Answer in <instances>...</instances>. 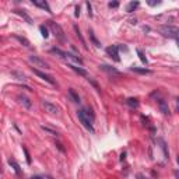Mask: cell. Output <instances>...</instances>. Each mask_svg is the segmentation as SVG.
Masks as SVG:
<instances>
[{
	"instance_id": "obj_26",
	"label": "cell",
	"mask_w": 179,
	"mask_h": 179,
	"mask_svg": "<svg viewBox=\"0 0 179 179\" xmlns=\"http://www.w3.org/2000/svg\"><path fill=\"white\" fill-rule=\"evenodd\" d=\"M42 129H43V130H46V132H49L51 134H57L56 132H53L52 129H49V127H45V126H42Z\"/></svg>"
},
{
	"instance_id": "obj_15",
	"label": "cell",
	"mask_w": 179,
	"mask_h": 179,
	"mask_svg": "<svg viewBox=\"0 0 179 179\" xmlns=\"http://www.w3.org/2000/svg\"><path fill=\"white\" fill-rule=\"evenodd\" d=\"M69 95H70V98L73 99V102H77V104L80 102V97H78V94L74 91L73 88H70V90H69Z\"/></svg>"
},
{
	"instance_id": "obj_20",
	"label": "cell",
	"mask_w": 179,
	"mask_h": 179,
	"mask_svg": "<svg viewBox=\"0 0 179 179\" xmlns=\"http://www.w3.org/2000/svg\"><path fill=\"white\" fill-rule=\"evenodd\" d=\"M16 13H17V14H20L22 18H25V21L28 22V24H32V20L28 17V16H27V14H25V13H24V10H16Z\"/></svg>"
},
{
	"instance_id": "obj_17",
	"label": "cell",
	"mask_w": 179,
	"mask_h": 179,
	"mask_svg": "<svg viewBox=\"0 0 179 179\" xmlns=\"http://www.w3.org/2000/svg\"><path fill=\"white\" fill-rule=\"evenodd\" d=\"M130 70H132V72H136V73H140V74H148V73H151L148 69H141V67H136V66L130 67Z\"/></svg>"
},
{
	"instance_id": "obj_31",
	"label": "cell",
	"mask_w": 179,
	"mask_h": 179,
	"mask_svg": "<svg viewBox=\"0 0 179 179\" xmlns=\"http://www.w3.org/2000/svg\"><path fill=\"white\" fill-rule=\"evenodd\" d=\"M138 178H140V179H144V176H143V175H138ZM146 179H147V178H146Z\"/></svg>"
},
{
	"instance_id": "obj_33",
	"label": "cell",
	"mask_w": 179,
	"mask_h": 179,
	"mask_svg": "<svg viewBox=\"0 0 179 179\" xmlns=\"http://www.w3.org/2000/svg\"><path fill=\"white\" fill-rule=\"evenodd\" d=\"M176 101H178V111H179V98H178V99H176Z\"/></svg>"
},
{
	"instance_id": "obj_9",
	"label": "cell",
	"mask_w": 179,
	"mask_h": 179,
	"mask_svg": "<svg viewBox=\"0 0 179 179\" xmlns=\"http://www.w3.org/2000/svg\"><path fill=\"white\" fill-rule=\"evenodd\" d=\"M32 4H34V6H36V7H41V9H43V10H46L48 13H52V11H51V7L48 6V3H46V1H39V0H32Z\"/></svg>"
},
{
	"instance_id": "obj_21",
	"label": "cell",
	"mask_w": 179,
	"mask_h": 179,
	"mask_svg": "<svg viewBox=\"0 0 179 179\" xmlns=\"http://www.w3.org/2000/svg\"><path fill=\"white\" fill-rule=\"evenodd\" d=\"M11 74H13L14 77H17V80H21V81H25V80H27V77H25L22 73H18V72H11Z\"/></svg>"
},
{
	"instance_id": "obj_12",
	"label": "cell",
	"mask_w": 179,
	"mask_h": 179,
	"mask_svg": "<svg viewBox=\"0 0 179 179\" xmlns=\"http://www.w3.org/2000/svg\"><path fill=\"white\" fill-rule=\"evenodd\" d=\"M74 31H76V35H77V38L81 41V43L84 45V48L87 49L88 46H87V43H85V41H84V38H83V35H81V31H80V28L77 27V25H74Z\"/></svg>"
},
{
	"instance_id": "obj_11",
	"label": "cell",
	"mask_w": 179,
	"mask_h": 179,
	"mask_svg": "<svg viewBox=\"0 0 179 179\" xmlns=\"http://www.w3.org/2000/svg\"><path fill=\"white\" fill-rule=\"evenodd\" d=\"M67 67H70L72 70H74L76 73H78L80 76H87V72H85L83 67H78V66H74V64H70V63L67 64Z\"/></svg>"
},
{
	"instance_id": "obj_24",
	"label": "cell",
	"mask_w": 179,
	"mask_h": 179,
	"mask_svg": "<svg viewBox=\"0 0 179 179\" xmlns=\"http://www.w3.org/2000/svg\"><path fill=\"white\" fill-rule=\"evenodd\" d=\"M14 38H16V39H18V41H20L21 43H24V46H30V42H28V41H27L25 38H22V36H18V35H16Z\"/></svg>"
},
{
	"instance_id": "obj_5",
	"label": "cell",
	"mask_w": 179,
	"mask_h": 179,
	"mask_svg": "<svg viewBox=\"0 0 179 179\" xmlns=\"http://www.w3.org/2000/svg\"><path fill=\"white\" fill-rule=\"evenodd\" d=\"M106 53L115 60V62H120V57H119V48L112 45V46H108L106 48Z\"/></svg>"
},
{
	"instance_id": "obj_22",
	"label": "cell",
	"mask_w": 179,
	"mask_h": 179,
	"mask_svg": "<svg viewBox=\"0 0 179 179\" xmlns=\"http://www.w3.org/2000/svg\"><path fill=\"white\" fill-rule=\"evenodd\" d=\"M39 31H41V34H42L43 38H48V35H49V34H48V28H46L45 25H41V27H39Z\"/></svg>"
},
{
	"instance_id": "obj_6",
	"label": "cell",
	"mask_w": 179,
	"mask_h": 179,
	"mask_svg": "<svg viewBox=\"0 0 179 179\" xmlns=\"http://www.w3.org/2000/svg\"><path fill=\"white\" fill-rule=\"evenodd\" d=\"M43 108L46 109V112H49L51 115H56L57 112H59V108L55 105V104H52V102H49V101H43L42 102Z\"/></svg>"
},
{
	"instance_id": "obj_7",
	"label": "cell",
	"mask_w": 179,
	"mask_h": 179,
	"mask_svg": "<svg viewBox=\"0 0 179 179\" xmlns=\"http://www.w3.org/2000/svg\"><path fill=\"white\" fill-rule=\"evenodd\" d=\"M32 72H34V73L36 74L38 77H41L42 80H45L46 83H49V84H52V85H55V84H56V83H55V80H53L52 77H51V76H48V74H45L43 72H39L38 69H34V67H32Z\"/></svg>"
},
{
	"instance_id": "obj_14",
	"label": "cell",
	"mask_w": 179,
	"mask_h": 179,
	"mask_svg": "<svg viewBox=\"0 0 179 179\" xmlns=\"http://www.w3.org/2000/svg\"><path fill=\"white\" fill-rule=\"evenodd\" d=\"M88 35H90V39H91V42L94 43V45L97 46V48H99V46H101V43L98 42V39L95 38L94 31H93V30H90V28H88Z\"/></svg>"
},
{
	"instance_id": "obj_13",
	"label": "cell",
	"mask_w": 179,
	"mask_h": 179,
	"mask_svg": "<svg viewBox=\"0 0 179 179\" xmlns=\"http://www.w3.org/2000/svg\"><path fill=\"white\" fill-rule=\"evenodd\" d=\"M9 164H10L11 167H13V169L16 171V174H17V175H20V174H21V169H20V165H18V164H17V162H16L14 159H11V158H9Z\"/></svg>"
},
{
	"instance_id": "obj_23",
	"label": "cell",
	"mask_w": 179,
	"mask_h": 179,
	"mask_svg": "<svg viewBox=\"0 0 179 179\" xmlns=\"http://www.w3.org/2000/svg\"><path fill=\"white\" fill-rule=\"evenodd\" d=\"M137 55H138V57H140V60H141L143 63H147V57L144 56V53L141 52L140 49H137Z\"/></svg>"
},
{
	"instance_id": "obj_32",
	"label": "cell",
	"mask_w": 179,
	"mask_h": 179,
	"mask_svg": "<svg viewBox=\"0 0 179 179\" xmlns=\"http://www.w3.org/2000/svg\"><path fill=\"white\" fill-rule=\"evenodd\" d=\"M32 179H41L39 176H32Z\"/></svg>"
},
{
	"instance_id": "obj_28",
	"label": "cell",
	"mask_w": 179,
	"mask_h": 179,
	"mask_svg": "<svg viewBox=\"0 0 179 179\" xmlns=\"http://www.w3.org/2000/svg\"><path fill=\"white\" fill-rule=\"evenodd\" d=\"M118 6H119V3H116V1H113V3L111 1V3H109V7H113V9H115V7H118Z\"/></svg>"
},
{
	"instance_id": "obj_3",
	"label": "cell",
	"mask_w": 179,
	"mask_h": 179,
	"mask_svg": "<svg viewBox=\"0 0 179 179\" xmlns=\"http://www.w3.org/2000/svg\"><path fill=\"white\" fill-rule=\"evenodd\" d=\"M48 25H49V28L52 30L53 35L56 36V39H57V41H60V42H66L64 31L62 30V27H60L59 24H56V22H53V21H48Z\"/></svg>"
},
{
	"instance_id": "obj_4",
	"label": "cell",
	"mask_w": 179,
	"mask_h": 179,
	"mask_svg": "<svg viewBox=\"0 0 179 179\" xmlns=\"http://www.w3.org/2000/svg\"><path fill=\"white\" fill-rule=\"evenodd\" d=\"M28 62H30L31 64H34V67H39V69H43V70L51 69L49 64L46 63L45 60H42L39 56H36V55H31V56L28 57Z\"/></svg>"
},
{
	"instance_id": "obj_8",
	"label": "cell",
	"mask_w": 179,
	"mask_h": 179,
	"mask_svg": "<svg viewBox=\"0 0 179 179\" xmlns=\"http://www.w3.org/2000/svg\"><path fill=\"white\" fill-rule=\"evenodd\" d=\"M17 99H18V102H20V104H21L24 108H27V109H31L32 102L30 101V98H27L25 95H18V97H17Z\"/></svg>"
},
{
	"instance_id": "obj_19",
	"label": "cell",
	"mask_w": 179,
	"mask_h": 179,
	"mask_svg": "<svg viewBox=\"0 0 179 179\" xmlns=\"http://www.w3.org/2000/svg\"><path fill=\"white\" fill-rule=\"evenodd\" d=\"M126 104L130 106V108H137V106H138V101H137L136 98H129L126 101Z\"/></svg>"
},
{
	"instance_id": "obj_1",
	"label": "cell",
	"mask_w": 179,
	"mask_h": 179,
	"mask_svg": "<svg viewBox=\"0 0 179 179\" xmlns=\"http://www.w3.org/2000/svg\"><path fill=\"white\" fill-rule=\"evenodd\" d=\"M77 116H78V120L83 123V126L93 133L94 127H93V119H90V112H87L84 109H80V111H77Z\"/></svg>"
},
{
	"instance_id": "obj_16",
	"label": "cell",
	"mask_w": 179,
	"mask_h": 179,
	"mask_svg": "<svg viewBox=\"0 0 179 179\" xmlns=\"http://www.w3.org/2000/svg\"><path fill=\"white\" fill-rule=\"evenodd\" d=\"M138 4H140L138 1H130V3L127 4V7H126V11H127V13H132V11H133V10H136L137 7H138Z\"/></svg>"
},
{
	"instance_id": "obj_10",
	"label": "cell",
	"mask_w": 179,
	"mask_h": 179,
	"mask_svg": "<svg viewBox=\"0 0 179 179\" xmlns=\"http://www.w3.org/2000/svg\"><path fill=\"white\" fill-rule=\"evenodd\" d=\"M158 106H159V109H161V112L164 113V115H169V108H168V104L164 101V99H158Z\"/></svg>"
},
{
	"instance_id": "obj_2",
	"label": "cell",
	"mask_w": 179,
	"mask_h": 179,
	"mask_svg": "<svg viewBox=\"0 0 179 179\" xmlns=\"http://www.w3.org/2000/svg\"><path fill=\"white\" fill-rule=\"evenodd\" d=\"M158 31L161 32L164 36L167 38H172V39H176L179 42V28L176 27H171V25H161L158 28Z\"/></svg>"
},
{
	"instance_id": "obj_25",
	"label": "cell",
	"mask_w": 179,
	"mask_h": 179,
	"mask_svg": "<svg viewBox=\"0 0 179 179\" xmlns=\"http://www.w3.org/2000/svg\"><path fill=\"white\" fill-rule=\"evenodd\" d=\"M24 153H25V157H27V162H28V164H31V158H30V154H28L27 148H24Z\"/></svg>"
},
{
	"instance_id": "obj_27",
	"label": "cell",
	"mask_w": 179,
	"mask_h": 179,
	"mask_svg": "<svg viewBox=\"0 0 179 179\" xmlns=\"http://www.w3.org/2000/svg\"><path fill=\"white\" fill-rule=\"evenodd\" d=\"M148 6H158V4H161V1H147Z\"/></svg>"
},
{
	"instance_id": "obj_34",
	"label": "cell",
	"mask_w": 179,
	"mask_h": 179,
	"mask_svg": "<svg viewBox=\"0 0 179 179\" xmlns=\"http://www.w3.org/2000/svg\"><path fill=\"white\" fill-rule=\"evenodd\" d=\"M178 46H179V42H178Z\"/></svg>"
},
{
	"instance_id": "obj_29",
	"label": "cell",
	"mask_w": 179,
	"mask_h": 179,
	"mask_svg": "<svg viewBox=\"0 0 179 179\" xmlns=\"http://www.w3.org/2000/svg\"><path fill=\"white\" fill-rule=\"evenodd\" d=\"M87 9H88V16H93V13H91V4L90 3H87Z\"/></svg>"
},
{
	"instance_id": "obj_18",
	"label": "cell",
	"mask_w": 179,
	"mask_h": 179,
	"mask_svg": "<svg viewBox=\"0 0 179 179\" xmlns=\"http://www.w3.org/2000/svg\"><path fill=\"white\" fill-rule=\"evenodd\" d=\"M102 70H105V72H108V73L111 74H119V72L116 70V69H113V67H111V66H106V64H102V66H99Z\"/></svg>"
},
{
	"instance_id": "obj_30",
	"label": "cell",
	"mask_w": 179,
	"mask_h": 179,
	"mask_svg": "<svg viewBox=\"0 0 179 179\" xmlns=\"http://www.w3.org/2000/svg\"><path fill=\"white\" fill-rule=\"evenodd\" d=\"M78 16H80V7L77 6V7H76V17H78Z\"/></svg>"
}]
</instances>
